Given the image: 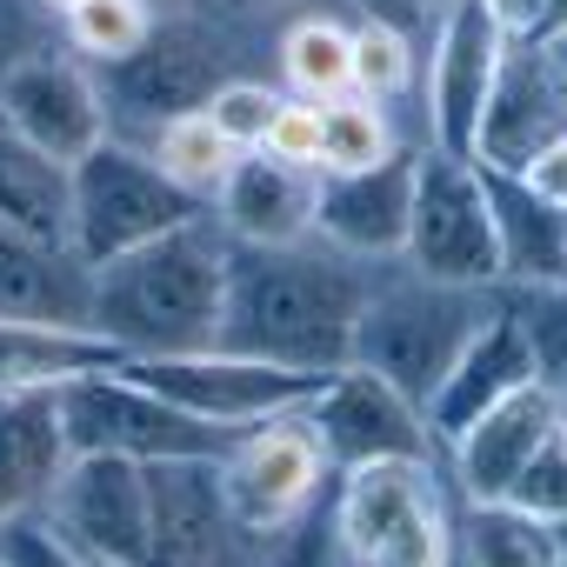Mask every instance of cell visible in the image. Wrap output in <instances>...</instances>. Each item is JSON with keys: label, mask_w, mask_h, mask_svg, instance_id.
Returning a JSON list of instances; mask_svg holds the SVG:
<instances>
[{"label": "cell", "mask_w": 567, "mask_h": 567, "mask_svg": "<svg viewBox=\"0 0 567 567\" xmlns=\"http://www.w3.org/2000/svg\"><path fill=\"white\" fill-rule=\"evenodd\" d=\"M394 154V127H388V107L368 101V94H334L321 101V174H354V167H374Z\"/></svg>", "instance_id": "f1b7e54d"}, {"label": "cell", "mask_w": 567, "mask_h": 567, "mask_svg": "<svg viewBox=\"0 0 567 567\" xmlns=\"http://www.w3.org/2000/svg\"><path fill=\"white\" fill-rule=\"evenodd\" d=\"M507 34L481 0H441L434 14V48H427V147L467 154L474 161V127L494 94Z\"/></svg>", "instance_id": "4fadbf2b"}, {"label": "cell", "mask_w": 567, "mask_h": 567, "mask_svg": "<svg viewBox=\"0 0 567 567\" xmlns=\"http://www.w3.org/2000/svg\"><path fill=\"white\" fill-rule=\"evenodd\" d=\"M220 8H301V0H220Z\"/></svg>", "instance_id": "7bdbcfd3"}, {"label": "cell", "mask_w": 567, "mask_h": 567, "mask_svg": "<svg viewBox=\"0 0 567 567\" xmlns=\"http://www.w3.org/2000/svg\"><path fill=\"white\" fill-rule=\"evenodd\" d=\"M540 200H554V207H567V134L560 141H547L534 161H527V174H520Z\"/></svg>", "instance_id": "74e56055"}, {"label": "cell", "mask_w": 567, "mask_h": 567, "mask_svg": "<svg viewBox=\"0 0 567 567\" xmlns=\"http://www.w3.org/2000/svg\"><path fill=\"white\" fill-rule=\"evenodd\" d=\"M560 427V394L527 381L514 388L507 401H494L474 427H461L447 441V461H454V487L461 501H507L514 474L534 461V447Z\"/></svg>", "instance_id": "ac0fdd59"}, {"label": "cell", "mask_w": 567, "mask_h": 567, "mask_svg": "<svg viewBox=\"0 0 567 567\" xmlns=\"http://www.w3.org/2000/svg\"><path fill=\"white\" fill-rule=\"evenodd\" d=\"M227 254L214 207L134 254L87 267V328L107 334L127 361L141 354H200L220 341L227 301Z\"/></svg>", "instance_id": "7a4b0ae2"}, {"label": "cell", "mask_w": 567, "mask_h": 567, "mask_svg": "<svg viewBox=\"0 0 567 567\" xmlns=\"http://www.w3.org/2000/svg\"><path fill=\"white\" fill-rule=\"evenodd\" d=\"M554 540H560V567H567V520H560V527H554Z\"/></svg>", "instance_id": "f6af8a7d"}, {"label": "cell", "mask_w": 567, "mask_h": 567, "mask_svg": "<svg viewBox=\"0 0 567 567\" xmlns=\"http://www.w3.org/2000/svg\"><path fill=\"white\" fill-rule=\"evenodd\" d=\"M527 381H534L527 334H520L514 308L494 295L487 321L474 328V341H467V348H461V361L447 368L441 394L427 401V434H434V447L447 454V441H454L461 427H474L494 401H507V394H514V388H527Z\"/></svg>", "instance_id": "ffe728a7"}, {"label": "cell", "mask_w": 567, "mask_h": 567, "mask_svg": "<svg viewBox=\"0 0 567 567\" xmlns=\"http://www.w3.org/2000/svg\"><path fill=\"white\" fill-rule=\"evenodd\" d=\"M0 114L61 167H74L81 154H94L114 134L101 74H87L68 54H21L14 68H0Z\"/></svg>", "instance_id": "5bb4252c"}, {"label": "cell", "mask_w": 567, "mask_h": 567, "mask_svg": "<svg viewBox=\"0 0 567 567\" xmlns=\"http://www.w3.org/2000/svg\"><path fill=\"white\" fill-rule=\"evenodd\" d=\"M127 354L94 334V328H68V321H34V315H0V394H54L81 374L121 368Z\"/></svg>", "instance_id": "44dd1931"}, {"label": "cell", "mask_w": 567, "mask_h": 567, "mask_svg": "<svg viewBox=\"0 0 567 567\" xmlns=\"http://www.w3.org/2000/svg\"><path fill=\"white\" fill-rule=\"evenodd\" d=\"M361 8V21H381V28H401V34H421L441 8L434 0H354Z\"/></svg>", "instance_id": "f35d334b"}, {"label": "cell", "mask_w": 567, "mask_h": 567, "mask_svg": "<svg viewBox=\"0 0 567 567\" xmlns=\"http://www.w3.org/2000/svg\"><path fill=\"white\" fill-rule=\"evenodd\" d=\"M560 441H567V401H560Z\"/></svg>", "instance_id": "bcb514c9"}, {"label": "cell", "mask_w": 567, "mask_h": 567, "mask_svg": "<svg viewBox=\"0 0 567 567\" xmlns=\"http://www.w3.org/2000/svg\"><path fill=\"white\" fill-rule=\"evenodd\" d=\"M147 567H234V520L220 501L214 461H154L147 467Z\"/></svg>", "instance_id": "e0dca14e"}, {"label": "cell", "mask_w": 567, "mask_h": 567, "mask_svg": "<svg viewBox=\"0 0 567 567\" xmlns=\"http://www.w3.org/2000/svg\"><path fill=\"white\" fill-rule=\"evenodd\" d=\"M121 374H134L141 388H154L161 401L214 421V427H260L274 414H301L315 401V374H288L274 361H254V354H227V348H200V354H141V361H121Z\"/></svg>", "instance_id": "30bf717a"}, {"label": "cell", "mask_w": 567, "mask_h": 567, "mask_svg": "<svg viewBox=\"0 0 567 567\" xmlns=\"http://www.w3.org/2000/svg\"><path fill=\"white\" fill-rule=\"evenodd\" d=\"M154 14H187V8H200V0H147Z\"/></svg>", "instance_id": "b9f144b4"}, {"label": "cell", "mask_w": 567, "mask_h": 567, "mask_svg": "<svg viewBox=\"0 0 567 567\" xmlns=\"http://www.w3.org/2000/svg\"><path fill=\"white\" fill-rule=\"evenodd\" d=\"M54 414L74 454H127L141 467L154 461H220L234 447V427H214L174 401H161L154 388H141L121 368L81 374L68 388H54Z\"/></svg>", "instance_id": "8992f818"}, {"label": "cell", "mask_w": 567, "mask_h": 567, "mask_svg": "<svg viewBox=\"0 0 567 567\" xmlns=\"http://www.w3.org/2000/svg\"><path fill=\"white\" fill-rule=\"evenodd\" d=\"M454 560L461 567H560V540L547 520L520 514L514 501H461Z\"/></svg>", "instance_id": "484cf974"}, {"label": "cell", "mask_w": 567, "mask_h": 567, "mask_svg": "<svg viewBox=\"0 0 567 567\" xmlns=\"http://www.w3.org/2000/svg\"><path fill=\"white\" fill-rule=\"evenodd\" d=\"M527 334V354H534V381L554 388L567 401V280H554V288H514L501 295Z\"/></svg>", "instance_id": "4dcf8cb0"}, {"label": "cell", "mask_w": 567, "mask_h": 567, "mask_svg": "<svg viewBox=\"0 0 567 567\" xmlns=\"http://www.w3.org/2000/svg\"><path fill=\"white\" fill-rule=\"evenodd\" d=\"M301 421L315 427L321 454L334 474L348 467H368V461H434V434H427V414L388 388L381 374L368 368H341L315 388V401L301 408Z\"/></svg>", "instance_id": "8fae6325"}, {"label": "cell", "mask_w": 567, "mask_h": 567, "mask_svg": "<svg viewBox=\"0 0 567 567\" xmlns=\"http://www.w3.org/2000/svg\"><path fill=\"white\" fill-rule=\"evenodd\" d=\"M41 8H48V14H68V8H81V0H41Z\"/></svg>", "instance_id": "ee69618b"}, {"label": "cell", "mask_w": 567, "mask_h": 567, "mask_svg": "<svg viewBox=\"0 0 567 567\" xmlns=\"http://www.w3.org/2000/svg\"><path fill=\"white\" fill-rule=\"evenodd\" d=\"M280 101L288 94H274L267 81H247V74H234V81H220L214 87V101L200 107L240 154H254L260 141H267V127H274V114H280Z\"/></svg>", "instance_id": "d6a6232c"}, {"label": "cell", "mask_w": 567, "mask_h": 567, "mask_svg": "<svg viewBox=\"0 0 567 567\" xmlns=\"http://www.w3.org/2000/svg\"><path fill=\"white\" fill-rule=\"evenodd\" d=\"M280 74L301 101H334L354 81V28H341L334 14H301L280 34Z\"/></svg>", "instance_id": "83f0119b"}, {"label": "cell", "mask_w": 567, "mask_h": 567, "mask_svg": "<svg viewBox=\"0 0 567 567\" xmlns=\"http://www.w3.org/2000/svg\"><path fill=\"white\" fill-rule=\"evenodd\" d=\"M207 200L174 187L141 141L107 134L94 154L68 167V254L81 267H101L114 254H134L187 220H200Z\"/></svg>", "instance_id": "5b68a950"}, {"label": "cell", "mask_w": 567, "mask_h": 567, "mask_svg": "<svg viewBox=\"0 0 567 567\" xmlns=\"http://www.w3.org/2000/svg\"><path fill=\"white\" fill-rule=\"evenodd\" d=\"M560 68H567V54H560Z\"/></svg>", "instance_id": "c3c4849f"}, {"label": "cell", "mask_w": 567, "mask_h": 567, "mask_svg": "<svg viewBox=\"0 0 567 567\" xmlns=\"http://www.w3.org/2000/svg\"><path fill=\"white\" fill-rule=\"evenodd\" d=\"M220 474V501L240 540H267L280 527H295L308 507H321V487L334 481L315 427L301 414H274L247 434H234V447L214 461Z\"/></svg>", "instance_id": "ba28073f"}, {"label": "cell", "mask_w": 567, "mask_h": 567, "mask_svg": "<svg viewBox=\"0 0 567 567\" xmlns=\"http://www.w3.org/2000/svg\"><path fill=\"white\" fill-rule=\"evenodd\" d=\"M560 134H567V68H560V54L507 41L494 94L481 107V127H474V161L494 167V174H527V161Z\"/></svg>", "instance_id": "9a60e30c"}, {"label": "cell", "mask_w": 567, "mask_h": 567, "mask_svg": "<svg viewBox=\"0 0 567 567\" xmlns=\"http://www.w3.org/2000/svg\"><path fill=\"white\" fill-rule=\"evenodd\" d=\"M315 187H321V174L288 167V161H274L267 147H254L220 181L214 220L240 247H295V240H315Z\"/></svg>", "instance_id": "d6986e66"}, {"label": "cell", "mask_w": 567, "mask_h": 567, "mask_svg": "<svg viewBox=\"0 0 567 567\" xmlns=\"http://www.w3.org/2000/svg\"><path fill=\"white\" fill-rule=\"evenodd\" d=\"M147 154H154V167L174 181V187H187L194 200H207L214 207V194H220V181L234 174V161H240V147L207 121V114H181V121H161L147 141H141Z\"/></svg>", "instance_id": "4316f807"}, {"label": "cell", "mask_w": 567, "mask_h": 567, "mask_svg": "<svg viewBox=\"0 0 567 567\" xmlns=\"http://www.w3.org/2000/svg\"><path fill=\"white\" fill-rule=\"evenodd\" d=\"M494 288H441V280H421L414 267L401 280H374L368 308L354 321V368L381 374L388 388H401L421 414L441 394L447 368L461 361V348L474 341V328L487 321Z\"/></svg>", "instance_id": "3957f363"}, {"label": "cell", "mask_w": 567, "mask_h": 567, "mask_svg": "<svg viewBox=\"0 0 567 567\" xmlns=\"http://www.w3.org/2000/svg\"><path fill=\"white\" fill-rule=\"evenodd\" d=\"M554 54H567V48H554Z\"/></svg>", "instance_id": "7dc6e473"}, {"label": "cell", "mask_w": 567, "mask_h": 567, "mask_svg": "<svg viewBox=\"0 0 567 567\" xmlns=\"http://www.w3.org/2000/svg\"><path fill=\"white\" fill-rule=\"evenodd\" d=\"M61 21H68V48L74 54H87L94 68H114L154 34L161 14L147 8V0H81V8H68Z\"/></svg>", "instance_id": "f546056e"}, {"label": "cell", "mask_w": 567, "mask_h": 567, "mask_svg": "<svg viewBox=\"0 0 567 567\" xmlns=\"http://www.w3.org/2000/svg\"><path fill=\"white\" fill-rule=\"evenodd\" d=\"M434 8H441V0H434Z\"/></svg>", "instance_id": "681fc988"}, {"label": "cell", "mask_w": 567, "mask_h": 567, "mask_svg": "<svg viewBox=\"0 0 567 567\" xmlns=\"http://www.w3.org/2000/svg\"><path fill=\"white\" fill-rule=\"evenodd\" d=\"M68 454L54 394H0V520L48 507Z\"/></svg>", "instance_id": "603a6c76"}, {"label": "cell", "mask_w": 567, "mask_h": 567, "mask_svg": "<svg viewBox=\"0 0 567 567\" xmlns=\"http://www.w3.org/2000/svg\"><path fill=\"white\" fill-rule=\"evenodd\" d=\"M401 267L441 288H501V240L487 207V174L467 154L421 147L414 154V207H408V247Z\"/></svg>", "instance_id": "52a82bcc"}, {"label": "cell", "mask_w": 567, "mask_h": 567, "mask_svg": "<svg viewBox=\"0 0 567 567\" xmlns=\"http://www.w3.org/2000/svg\"><path fill=\"white\" fill-rule=\"evenodd\" d=\"M507 501H514L520 514L547 520V527H560V520H567V441H560V427H554V434L534 447V461L514 474Z\"/></svg>", "instance_id": "e575fe53"}, {"label": "cell", "mask_w": 567, "mask_h": 567, "mask_svg": "<svg viewBox=\"0 0 567 567\" xmlns=\"http://www.w3.org/2000/svg\"><path fill=\"white\" fill-rule=\"evenodd\" d=\"M0 567H101V560L74 547L48 507H28L14 520H0Z\"/></svg>", "instance_id": "836d02e7"}, {"label": "cell", "mask_w": 567, "mask_h": 567, "mask_svg": "<svg viewBox=\"0 0 567 567\" xmlns=\"http://www.w3.org/2000/svg\"><path fill=\"white\" fill-rule=\"evenodd\" d=\"M487 174L494 240H501V288H554L567 280V207L540 200L520 174Z\"/></svg>", "instance_id": "7402d4cb"}, {"label": "cell", "mask_w": 567, "mask_h": 567, "mask_svg": "<svg viewBox=\"0 0 567 567\" xmlns=\"http://www.w3.org/2000/svg\"><path fill=\"white\" fill-rule=\"evenodd\" d=\"M354 94H368V101H401L408 87H414V34H401V28H381V21H361L354 28V81H348Z\"/></svg>", "instance_id": "1f68e13d"}, {"label": "cell", "mask_w": 567, "mask_h": 567, "mask_svg": "<svg viewBox=\"0 0 567 567\" xmlns=\"http://www.w3.org/2000/svg\"><path fill=\"white\" fill-rule=\"evenodd\" d=\"M328 520L348 567H454V514L434 461H368L334 474Z\"/></svg>", "instance_id": "277c9868"}, {"label": "cell", "mask_w": 567, "mask_h": 567, "mask_svg": "<svg viewBox=\"0 0 567 567\" xmlns=\"http://www.w3.org/2000/svg\"><path fill=\"white\" fill-rule=\"evenodd\" d=\"M220 81H234L227 48H220V34H214L194 8H187V14H161L154 34H147L127 61L101 68L107 121H141V134H154L161 121L200 114Z\"/></svg>", "instance_id": "9c48e42d"}, {"label": "cell", "mask_w": 567, "mask_h": 567, "mask_svg": "<svg viewBox=\"0 0 567 567\" xmlns=\"http://www.w3.org/2000/svg\"><path fill=\"white\" fill-rule=\"evenodd\" d=\"M54 527L87 547L101 567H147V467L127 454H68L54 494H48Z\"/></svg>", "instance_id": "7c38bea8"}, {"label": "cell", "mask_w": 567, "mask_h": 567, "mask_svg": "<svg viewBox=\"0 0 567 567\" xmlns=\"http://www.w3.org/2000/svg\"><path fill=\"white\" fill-rule=\"evenodd\" d=\"M0 227L68 247V167L0 114Z\"/></svg>", "instance_id": "d4e9b609"}, {"label": "cell", "mask_w": 567, "mask_h": 567, "mask_svg": "<svg viewBox=\"0 0 567 567\" xmlns=\"http://www.w3.org/2000/svg\"><path fill=\"white\" fill-rule=\"evenodd\" d=\"M274 161H288V167H308V174H321V101H280V114H274V127H267V141H260Z\"/></svg>", "instance_id": "8d00e7d4"}, {"label": "cell", "mask_w": 567, "mask_h": 567, "mask_svg": "<svg viewBox=\"0 0 567 567\" xmlns=\"http://www.w3.org/2000/svg\"><path fill=\"white\" fill-rule=\"evenodd\" d=\"M0 315L87 328V267L21 227H0Z\"/></svg>", "instance_id": "cb8c5ba5"}, {"label": "cell", "mask_w": 567, "mask_h": 567, "mask_svg": "<svg viewBox=\"0 0 567 567\" xmlns=\"http://www.w3.org/2000/svg\"><path fill=\"white\" fill-rule=\"evenodd\" d=\"M481 8L494 14V28H501L507 41H534V28H540V14H547V0H481Z\"/></svg>", "instance_id": "ab89813d"}, {"label": "cell", "mask_w": 567, "mask_h": 567, "mask_svg": "<svg viewBox=\"0 0 567 567\" xmlns=\"http://www.w3.org/2000/svg\"><path fill=\"white\" fill-rule=\"evenodd\" d=\"M254 547H260V567H348L341 540H334V520L321 507H308L295 527H280V534H267Z\"/></svg>", "instance_id": "d590c367"}, {"label": "cell", "mask_w": 567, "mask_h": 567, "mask_svg": "<svg viewBox=\"0 0 567 567\" xmlns=\"http://www.w3.org/2000/svg\"><path fill=\"white\" fill-rule=\"evenodd\" d=\"M368 288H374V260H354L328 240H295V247L234 240L214 348L328 381L354 368V321L368 308Z\"/></svg>", "instance_id": "6da1fadb"}, {"label": "cell", "mask_w": 567, "mask_h": 567, "mask_svg": "<svg viewBox=\"0 0 567 567\" xmlns=\"http://www.w3.org/2000/svg\"><path fill=\"white\" fill-rule=\"evenodd\" d=\"M527 48H567V0H547V14H540Z\"/></svg>", "instance_id": "60d3db41"}, {"label": "cell", "mask_w": 567, "mask_h": 567, "mask_svg": "<svg viewBox=\"0 0 567 567\" xmlns=\"http://www.w3.org/2000/svg\"><path fill=\"white\" fill-rule=\"evenodd\" d=\"M408 207H414V154L394 147L374 167L321 174V187H315V240H328V247H341L354 260H401Z\"/></svg>", "instance_id": "2e32d148"}]
</instances>
